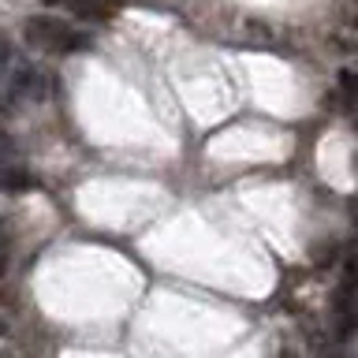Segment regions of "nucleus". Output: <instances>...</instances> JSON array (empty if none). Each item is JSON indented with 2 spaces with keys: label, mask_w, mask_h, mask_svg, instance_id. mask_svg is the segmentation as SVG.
<instances>
[{
  "label": "nucleus",
  "mask_w": 358,
  "mask_h": 358,
  "mask_svg": "<svg viewBox=\"0 0 358 358\" xmlns=\"http://www.w3.org/2000/svg\"><path fill=\"white\" fill-rule=\"evenodd\" d=\"M27 41L49 56H67V52L86 49L90 34L75 30L71 22H64L56 15H34V19H27Z\"/></svg>",
  "instance_id": "f257e3e1"
},
{
  "label": "nucleus",
  "mask_w": 358,
  "mask_h": 358,
  "mask_svg": "<svg viewBox=\"0 0 358 358\" xmlns=\"http://www.w3.org/2000/svg\"><path fill=\"white\" fill-rule=\"evenodd\" d=\"M45 4H52V8H67L71 15L78 19H108L112 11H116L120 0H45Z\"/></svg>",
  "instance_id": "f03ea898"
},
{
  "label": "nucleus",
  "mask_w": 358,
  "mask_h": 358,
  "mask_svg": "<svg viewBox=\"0 0 358 358\" xmlns=\"http://www.w3.org/2000/svg\"><path fill=\"white\" fill-rule=\"evenodd\" d=\"M38 187L27 168H0V194H27V190Z\"/></svg>",
  "instance_id": "7ed1b4c3"
},
{
  "label": "nucleus",
  "mask_w": 358,
  "mask_h": 358,
  "mask_svg": "<svg viewBox=\"0 0 358 358\" xmlns=\"http://www.w3.org/2000/svg\"><path fill=\"white\" fill-rule=\"evenodd\" d=\"M340 90L351 105H358V71H340Z\"/></svg>",
  "instance_id": "20e7f679"
},
{
  "label": "nucleus",
  "mask_w": 358,
  "mask_h": 358,
  "mask_svg": "<svg viewBox=\"0 0 358 358\" xmlns=\"http://www.w3.org/2000/svg\"><path fill=\"white\" fill-rule=\"evenodd\" d=\"M8 265H11V239H8V235H0V273H4Z\"/></svg>",
  "instance_id": "39448f33"
},
{
  "label": "nucleus",
  "mask_w": 358,
  "mask_h": 358,
  "mask_svg": "<svg viewBox=\"0 0 358 358\" xmlns=\"http://www.w3.org/2000/svg\"><path fill=\"white\" fill-rule=\"evenodd\" d=\"M4 67H8V45L0 41V75H4Z\"/></svg>",
  "instance_id": "423d86ee"
},
{
  "label": "nucleus",
  "mask_w": 358,
  "mask_h": 358,
  "mask_svg": "<svg viewBox=\"0 0 358 358\" xmlns=\"http://www.w3.org/2000/svg\"><path fill=\"white\" fill-rule=\"evenodd\" d=\"M8 332V324H4V317H0V336H4Z\"/></svg>",
  "instance_id": "0eeeda50"
},
{
  "label": "nucleus",
  "mask_w": 358,
  "mask_h": 358,
  "mask_svg": "<svg viewBox=\"0 0 358 358\" xmlns=\"http://www.w3.org/2000/svg\"><path fill=\"white\" fill-rule=\"evenodd\" d=\"M280 358H295V355H291V351H284V355H280Z\"/></svg>",
  "instance_id": "6e6552de"
},
{
  "label": "nucleus",
  "mask_w": 358,
  "mask_h": 358,
  "mask_svg": "<svg viewBox=\"0 0 358 358\" xmlns=\"http://www.w3.org/2000/svg\"><path fill=\"white\" fill-rule=\"evenodd\" d=\"M355 4H358V0H355Z\"/></svg>",
  "instance_id": "1a4fd4ad"
}]
</instances>
